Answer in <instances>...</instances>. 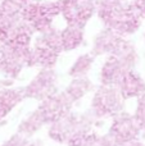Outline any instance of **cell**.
Returning <instances> with one entry per match:
<instances>
[{"label":"cell","instance_id":"1","mask_svg":"<svg viewBox=\"0 0 145 146\" xmlns=\"http://www.w3.org/2000/svg\"><path fill=\"white\" fill-rule=\"evenodd\" d=\"M96 13L105 27L121 36L136 32L143 19L127 0H102L96 4Z\"/></svg>","mask_w":145,"mask_h":146},{"label":"cell","instance_id":"2","mask_svg":"<svg viewBox=\"0 0 145 146\" xmlns=\"http://www.w3.org/2000/svg\"><path fill=\"white\" fill-rule=\"evenodd\" d=\"M59 14H61L59 0L57 1L32 0L25 4L22 9V18L33 31L39 33H43L51 28L53 19Z\"/></svg>","mask_w":145,"mask_h":146},{"label":"cell","instance_id":"3","mask_svg":"<svg viewBox=\"0 0 145 146\" xmlns=\"http://www.w3.org/2000/svg\"><path fill=\"white\" fill-rule=\"evenodd\" d=\"M61 15L67 25L85 27L89 19L96 13L95 0H59Z\"/></svg>","mask_w":145,"mask_h":146},{"label":"cell","instance_id":"4","mask_svg":"<svg viewBox=\"0 0 145 146\" xmlns=\"http://www.w3.org/2000/svg\"><path fill=\"white\" fill-rule=\"evenodd\" d=\"M121 95L118 87L116 86H103L95 94L92 100V109L99 117L116 115L121 110Z\"/></svg>","mask_w":145,"mask_h":146},{"label":"cell","instance_id":"5","mask_svg":"<svg viewBox=\"0 0 145 146\" xmlns=\"http://www.w3.org/2000/svg\"><path fill=\"white\" fill-rule=\"evenodd\" d=\"M140 131L141 127L135 117L128 114H120V115H114L109 136H112L113 140L120 145H123L134 141Z\"/></svg>","mask_w":145,"mask_h":146},{"label":"cell","instance_id":"6","mask_svg":"<svg viewBox=\"0 0 145 146\" xmlns=\"http://www.w3.org/2000/svg\"><path fill=\"white\" fill-rule=\"evenodd\" d=\"M132 63L116 55H109L102 68V81L105 86L118 87L121 80L128 71H131Z\"/></svg>","mask_w":145,"mask_h":146},{"label":"cell","instance_id":"7","mask_svg":"<svg viewBox=\"0 0 145 146\" xmlns=\"http://www.w3.org/2000/svg\"><path fill=\"white\" fill-rule=\"evenodd\" d=\"M54 91H55V74L50 68H44L25 90V95L44 100L54 95Z\"/></svg>","mask_w":145,"mask_h":146},{"label":"cell","instance_id":"8","mask_svg":"<svg viewBox=\"0 0 145 146\" xmlns=\"http://www.w3.org/2000/svg\"><path fill=\"white\" fill-rule=\"evenodd\" d=\"M123 41H125L123 36L118 35V33H116L114 31H112L110 28L105 27L104 31H102V32L95 37L92 53H94L95 55H100V54H109V55H113V54L117 53V50L121 48Z\"/></svg>","mask_w":145,"mask_h":146},{"label":"cell","instance_id":"9","mask_svg":"<svg viewBox=\"0 0 145 146\" xmlns=\"http://www.w3.org/2000/svg\"><path fill=\"white\" fill-rule=\"evenodd\" d=\"M118 90L123 99L134 98V96L140 98L145 92V83L139 74H136L134 71H128L121 80Z\"/></svg>","mask_w":145,"mask_h":146},{"label":"cell","instance_id":"10","mask_svg":"<svg viewBox=\"0 0 145 146\" xmlns=\"http://www.w3.org/2000/svg\"><path fill=\"white\" fill-rule=\"evenodd\" d=\"M61 38L63 51L76 49L84 40V27L74 25H67L66 28L61 31Z\"/></svg>","mask_w":145,"mask_h":146},{"label":"cell","instance_id":"11","mask_svg":"<svg viewBox=\"0 0 145 146\" xmlns=\"http://www.w3.org/2000/svg\"><path fill=\"white\" fill-rule=\"evenodd\" d=\"M21 100H22V91L21 90L0 91V119L4 118Z\"/></svg>","mask_w":145,"mask_h":146},{"label":"cell","instance_id":"12","mask_svg":"<svg viewBox=\"0 0 145 146\" xmlns=\"http://www.w3.org/2000/svg\"><path fill=\"white\" fill-rule=\"evenodd\" d=\"M90 90V82L85 77H78L73 81V83L69 85V87L66 90V95L69 100L73 103L74 100L80 99L82 95L87 92Z\"/></svg>","mask_w":145,"mask_h":146},{"label":"cell","instance_id":"13","mask_svg":"<svg viewBox=\"0 0 145 146\" xmlns=\"http://www.w3.org/2000/svg\"><path fill=\"white\" fill-rule=\"evenodd\" d=\"M94 62V56L91 54H85V55L80 56L76 60V63L73 64V67L71 68V74L74 77H84L90 69V66Z\"/></svg>","mask_w":145,"mask_h":146},{"label":"cell","instance_id":"14","mask_svg":"<svg viewBox=\"0 0 145 146\" xmlns=\"http://www.w3.org/2000/svg\"><path fill=\"white\" fill-rule=\"evenodd\" d=\"M134 117L136 118L138 123L140 124L141 129H145V92L139 98L138 109H136V113Z\"/></svg>","mask_w":145,"mask_h":146},{"label":"cell","instance_id":"15","mask_svg":"<svg viewBox=\"0 0 145 146\" xmlns=\"http://www.w3.org/2000/svg\"><path fill=\"white\" fill-rule=\"evenodd\" d=\"M132 7L141 18H145V0H134Z\"/></svg>","mask_w":145,"mask_h":146},{"label":"cell","instance_id":"16","mask_svg":"<svg viewBox=\"0 0 145 146\" xmlns=\"http://www.w3.org/2000/svg\"><path fill=\"white\" fill-rule=\"evenodd\" d=\"M122 146H143L139 142H135V141H131V142H127V144H123Z\"/></svg>","mask_w":145,"mask_h":146},{"label":"cell","instance_id":"17","mask_svg":"<svg viewBox=\"0 0 145 146\" xmlns=\"http://www.w3.org/2000/svg\"><path fill=\"white\" fill-rule=\"evenodd\" d=\"M18 1H21V3H22V4H27V3L32 1V0H18Z\"/></svg>","mask_w":145,"mask_h":146}]
</instances>
